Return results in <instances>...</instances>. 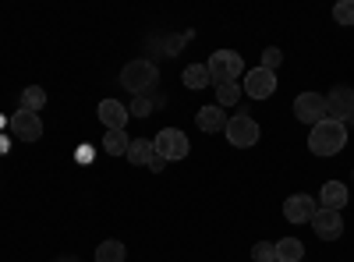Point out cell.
<instances>
[{"mask_svg": "<svg viewBox=\"0 0 354 262\" xmlns=\"http://www.w3.org/2000/svg\"><path fill=\"white\" fill-rule=\"evenodd\" d=\"M153 149H156V156L160 160H185L188 156V149H192V145H188V135L185 131H177V128H163L156 138H153Z\"/></svg>", "mask_w": 354, "mask_h": 262, "instance_id": "5b68a950", "label": "cell"}, {"mask_svg": "<svg viewBox=\"0 0 354 262\" xmlns=\"http://www.w3.org/2000/svg\"><path fill=\"white\" fill-rule=\"evenodd\" d=\"M153 156H156V149H153V142H149V138H131V145H128V163H135V167H149Z\"/></svg>", "mask_w": 354, "mask_h": 262, "instance_id": "9a60e30c", "label": "cell"}, {"mask_svg": "<svg viewBox=\"0 0 354 262\" xmlns=\"http://www.w3.org/2000/svg\"><path fill=\"white\" fill-rule=\"evenodd\" d=\"M223 135H227V142L234 145V149H252V145L259 142V124H255V118H248V113H234V118L227 121V128H223Z\"/></svg>", "mask_w": 354, "mask_h": 262, "instance_id": "277c9868", "label": "cell"}, {"mask_svg": "<svg viewBox=\"0 0 354 262\" xmlns=\"http://www.w3.org/2000/svg\"><path fill=\"white\" fill-rule=\"evenodd\" d=\"M11 135L21 138V142H39V138H43V121H39V113L18 106V113H11Z\"/></svg>", "mask_w": 354, "mask_h": 262, "instance_id": "9c48e42d", "label": "cell"}, {"mask_svg": "<svg viewBox=\"0 0 354 262\" xmlns=\"http://www.w3.org/2000/svg\"><path fill=\"white\" fill-rule=\"evenodd\" d=\"M61 262H78V259H61Z\"/></svg>", "mask_w": 354, "mask_h": 262, "instance_id": "f1b7e54d", "label": "cell"}, {"mask_svg": "<svg viewBox=\"0 0 354 262\" xmlns=\"http://www.w3.org/2000/svg\"><path fill=\"white\" fill-rule=\"evenodd\" d=\"M128 113H135V118H149V113H153V100L149 96H135V103L128 106Z\"/></svg>", "mask_w": 354, "mask_h": 262, "instance_id": "d4e9b609", "label": "cell"}, {"mask_svg": "<svg viewBox=\"0 0 354 262\" xmlns=\"http://www.w3.org/2000/svg\"><path fill=\"white\" fill-rule=\"evenodd\" d=\"M160 82V68L153 61H142V57H135V61H128L121 68V85L128 93L135 96H149L153 93V85Z\"/></svg>", "mask_w": 354, "mask_h": 262, "instance_id": "7a4b0ae2", "label": "cell"}, {"mask_svg": "<svg viewBox=\"0 0 354 262\" xmlns=\"http://www.w3.org/2000/svg\"><path fill=\"white\" fill-rule=\"evenodd\" d=\"M347 198H351V191H347L344 181H326V185H322V191H319V209L340 213V209L347 206Z\"/></svg>", "mask_w": 354, "mask_h": 262, "instance_id": "4fadbf2b", "label": "cell"}, {"mask_svg": "<svg viewBox=\"0 0 354 262\" xmlns=\"http://www.w3.org/2000/svg\"><path fill=\"white\" fill-rule=\"evenodd\" d=\"M312 230L319 234V241H337V238L344 234V216L333 213V209H315Z\"/></svg>", "mask_w": 354, "mask_h": 262, "instance_id": "30bf717a", "label": "cell"}, {"mask_svg": "<svg viewBox=\"0 0 354 262\" xmlns=\"http://www.w3.org/2000/svg\"><path fill=\"white\" fill-rule=\"evenodd\" d=\"M301 255H305V245L298 238L277 241V262H301Z\"/></svg>", "mask_w": 354, "mask_h": 262, "instance_id": "2e32d148", "label": "cell"}, {"mask_svg": "<svg viewBox=\"0 0 354 262\" xmlns=\"http://www.w3.org/2000/svg\"><path fill=\"white\" fill-rule=\"evenodd\" d=\"M128 145H131L128 131H106V135H103V149H106L110 156H128Z\"/></svg>", "mask_w": 354, "mask_h": 262, "instance_id": "e0dca14e", "label": "cell"}, {"mask_svg": "<svg viewBox=\"0 0 354 262\" xmlns=\"http://www.w3.org/2000/svg\"><path fill=\"white\" fill-rule=\"evenodd\" d=\"M128 106L121 103V100H103L100 103V121L106 124V131H124V124H128Z\"/></svg>", "mask_w": 354, "mask_h": 262, "instance_id": "7c38bea8", "label": "cell"}, {"mask_svg": "<svg viewBox=\"0 0 354 262\" xmlns=\"http://www.w3.org/2000/svg\"><path fill=\"white\" fill-rule=\"evenodd\" d=\"M241 89H245V96H252V100H270V96L277 93V71H266V68L245 71Z\"/></svg>", "mask_w": 354, "mask_h": 262, "instance_id": "52a82bcc", "label": "cell"}, {"mask_svg": "<svg viewBox=\"0 0 354 262\" xmlns=\"http://www.w3.org/2000/svg\"><path fill=\"white\" fill-rule=\"evenodd\" d=\"M227 113H223V106H202L198 113H195V124L205 131V135H216V131H223L227 128Z\"/></svg>", "mask_w": 354, "mask_h": 262, "instance_id": "5bb4252c", "label": "cell"}, {"mask_svg": "<svg viewBox=\"0 0 354 262\" xmlns=\"http://www.w3.org/2000/svg\"><path fill=\"white\" fill-rule=\"evenodd\" d=\"M315 198L312 195H290L287 202H283V216L290 220V223H312V216H315Z\"/></svg>", "mask_w": 354, "mask_h": 262, "instance_id": "8fae6325", "label": "cell"}, {"mask_svg": "<svg viewBox=\"0 0 354 262\" xmlns=\"http://www.w3.org/2000/svg\"><path fill=\"white\" fill-rule=\"evenodd\" d=\"M252 259H255V262H277V245L255 241V245H252Z\"/></svg>", "mask_w": 354, "mask_h": 262, "instance_id": "7402d4cb", "label": "cell"}, {"mask_svg": "<svg viewBox=\"0 0 354 262\" xmlns=\"http://www.w3.org/2000/svg\"><path fill=\"white\" fill-rule=\"evenodd\" d=\"M163 167H167V160H160V156H153V163H149V170H153V174H163Z\"/></svg>", "mask_w": 354, "mask_h": 262, "instance_id": "4316f807", "label": "cell"}, {"mask_svg": "<svg viewBox=\"0 0 354 262\" xmlns=\"http://www.w3.org/2000/svg\"><path fill=\"white\" fill-rule=\"evenodd\" d=\"M8 145H11L8 138H0V153H8Z\"/></svg>", "mask_w": 354, "mask_h": 262, "instance_id": "83f0119b", "label": "cell"}, {"mask_svg": "<svg viewBox=\"0 0 354 262\" xmlns=\"http://www.w3.org/2000/svg\"><path fill=\"white\" fill-rule=\"evenodd\" d=\"M294 118H298L301 124H308V128H315L319 121H326V96L301 93L298 100H294Z\"/></svg>", "mask_w": 354, "mask_h": 262, "instance_id": "8992f818", "label": "cell"}, {"mask_svg": "<svg viewBox=\"0 0 354 262\" xmlns=\"http://www.w3.org/2000/svg\"><path fill=\"white\" fill-rule=\"evenodd\" d=\"M333 18L340 25H354V0H340V4L333 8Z\"/></svg>", "mask_w": 354, "mask_h": 262, "instance_id": "603a6c76", "label": "cell"}, {"mask_svg": "<svg viewBox=\"0 0 354 262\" xmlns=\"http://www.w3.org/2000/svg\"><path fill=\"white\" fill-rule=\"evenodd\" d=\"M241 85L238 82H223V85H216V106H234L241 100Z\"/></svg>", "mask_w": 354, "mask_h": 262, "instance_id": "ffe728a7", "label": "cell"}, {"mask_svg": "<svg viewBox=\"0 0 354 262\" xmlns=\"http://www.w3.org/2000/svg\"><path fill=\"white\" fill-rule=\"evenodd\" d=\"M43 106H46V93H43V85H28V89H21V110L39 113Z\"/></svg>", "mask_w": 354, "mask_h": 262, "instance_id": "d6986e66", "label": "cell"}, {"mask_svg": "<svg viewBox=\"0 0 354 262\" xmlns=\"http://www.w3.org/2000/svg\"><path fill=\"white\" fill-rule=\"evenodd\" d=\"M75 160H78V163H93V160H96V153L88 149V145H82V149L75 153Z\"/></svg>", "mask_w": 354, "mask_h": 262, "instance_id": "484cf974", "label": "cell"}, {"mask_svg": "<svg viewBox=\"0 0 354 262\" xmlns=\"http://www.w3.org/2000/svg\"><path fill=\"white\" fill-rule=\"evenodd\" d=\"M185 85H188V89H205V85H213L209 68H205V64H188L185 68Z\"/></svg>", "mask_w": 354, "mask_h": 262, "instance_id": "ac0fdd59", "label": "cell"}, {"mask_svg": "<svg viewBox=\"0 0 354 262\" xmlns=\"http://www.w3.org/2000/svg\"><path fill=\"white\" fill-rule=\"evenodd\" d=\"M351 128H354V118H351Z\"/></svg>", "mask_w": 354, "mask_h": 262, "instance_id": "f546056e", "label": "cell"}, {"mask_svg": "<svg viewBox=\"0 0 354 262\" xmlns=\"http://www.w3.org/2000/svg\"><path fill=\"white\" fill-rule=\"evenodd\" d=\"M280 61H283V53H280L277 46H266V50H262V64H259V68L277 71V68H280Z\"/></svg>", "mask_w": 354, "mask_h": 262, "instance_id": "cb8c5ba5", "label": "cell"}, {"mask_svg": "<svg viewBox=\"0 0 354 262\" xmlns=\"http://www.w3.org/2000/svg\"><path fill=\"white\" fill-rule=\"evenodd\" d=\"M205 68H209L213 85L238 82V78L245 75V61H241V53H234V50H216V53H209V61H205Z\"/></svg>", "mask_w": 354, "mask_h": 262, "instance_id": "3957f363", "label": "cell"}, {"mask_svg": "<svg viewBox=\"0 0 354 262\" xmlns=\"http://www.w3.org/2000/svg\"><path fill=\"white\" fill-rule=\"evenodd\" d=\"M326 118L340 121V124H347L354 118V89H347V85H333L330 96H326Z\"/></svg>", "mask_w": 354, "mask_h": 262, "instance_id": "ba28073f", "label": "cell"}, {"mask_svg": "<svg viewBox=\"0 0 354 262\" xmlns=\"http://www.w3.org/2000/svg\"><path fill=\"white\" fill-rule=\"evenodd\" d=\"M347 145V124L340 121H319L308 135V153L312 156H337L340 149Z\"/></svg>", "mask_w": 354, "mask_h": 262, "instance_id": "6da1fadb", "label": "cell"}, {"mask_svg": "<svg viewBox=\"0 0 354 262\" xmlns=\"http://www.w3.org/2000/svg\"><path fill=\"white\" fill-rule=\"evenodd\" d=\"M124 245L121 241H103L100 248H96V262H124Z\"/></svg>", "mask_w": 354, "mask_h": 262, "instance_id": "44dd1931", "label": "cell"}]
</instances>
